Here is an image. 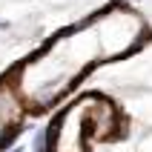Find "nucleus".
<instances>
[{"mask_svg":"<svg viewBox=\"0 0 152 152\" xmlns=\"http://www.w3.org/2000/svg\"><path fill=\"white\" fill-rule=\"evenodd\" d=\"M138 23L126 12L106 15L103 20H92L89 26L77 29L72 37H63L43 55L37 63L26 69L23 75V92L34 98L37 103L55 98L69 86V80L80 75L86 66H92L101 58H112L135 40Z\"/></svg>","mask_w":152,"mask_h":152,"instance_id":"nucleus-1","label":"nucleus"}]
</instances>
